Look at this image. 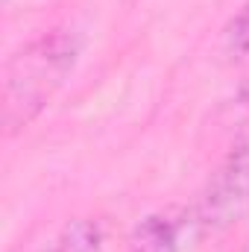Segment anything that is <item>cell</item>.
<instances>
[{"mask_svg":"<svg viewBox=\"0 0 249 252\" xmlns=\"http://www.w3.org/2000/svg\"><path fill=\"white\" fill-rule=\"evenodd\" d=\"M82 56V35L73 27H56L18 47L3 67L0 124L3 135L15 138L35 124Z\"/></svg>","mask_w":249,"mask_h":252,"instance_id":"obj_1","label":"cell"},{"mask_svg":"<svg viewBox=\"0 0 249 252\" xmlns=\"http://www.w3.org/2000/svg\"><path fill=\"white\" fill-rule=\"evenodd\" d=\"M249 217V121L229 144L223 161L208 176L196 205V226L205 232H226Z\"/></svg>","mask_w":249,"mask_h":252,"instance_id":"obj_2","label":"cell"},{"mask_svg":"<svg viewBox=\"0 0 249 252\" xmlns=\"http://www.w3.org/2000/svg\"><path fill=\"white\" fill-rule=\"evenodd\" d=\"M185 220L173 211H156L144 217L129 241V252H182Z\"/></svg>","mask_w":249,"mask_h":252,"instance_id":"obj_3","label":"cell"},{"mask_svg":"<svg viewBox=\"0 0 249 252\" xmlns=\"http://www.w3.org/2000/svg\"><path fill=\"white\" fill-rule=\"evenodd\" d=\"M38 252H106V232L97 217L67 220L59 235L44 244Z\"/></svg>","mask_w":249,"mask_h":252,"instance_id":"obj_4","label":"cell"},{"mask_svg":"<svg viewBox=\"0 0 249 252\" xmlns=\"http://www.w3.org/2000/svg\"><path fill=\"white\" fill-rule=\"evenodd\" d=\"M223 44H226V53L232 59H247L249 56V0L241 3V9L226 24Z\"/></svg>","mask_w":249,"mask_h":252,"instance_id":"obj_5","label":"cell"},{"mask_svg":"<svg viewBox=\"0 0 249 252\" xmlns=\"http://www.w3.org/2000/svg\"><path fill=\"white\" fill-rule=\"evenodd\" d=\"M241 252H249V244H247V247H244V250H241Z\"/></svg>","mask_w":249,"mask_h":252,"instance_id":"obj_6","label":"cell"}]
</instances>
